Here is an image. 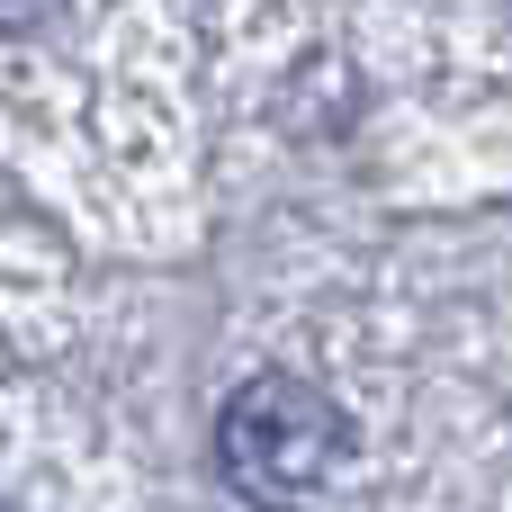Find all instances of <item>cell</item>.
<instances>
[{
	"mask_svg": "<svg viewBox=\"0 0 512 512\" xmlns=\"http://www.w3.org/2000/svg\"><path fill=\"white\" fill-rule=\"evenodd\" d=\"M351 459V414L288 369H261L216 414V468L252 512H306Z\"/></svg>",
	"mask_w": 512,
	"mask_h": 512,
	"instance_id": "6da1fadb",
	"label": "cell"
},
{
	"mask_svg": "<svg viewBox=\"0 0 512 512\" xmlns=\"http://www.w3.org/2000/svg\"><path fill=\"white\" fill-rule=\"evenodd\" d=\"M72 0H0V36H45Z\"/></svg>",
	"mask_w": 512,
	"mask_h": 512,
	"instance_id": "7a4b0ae2",
	"label": "cell"
}]
</instances>
